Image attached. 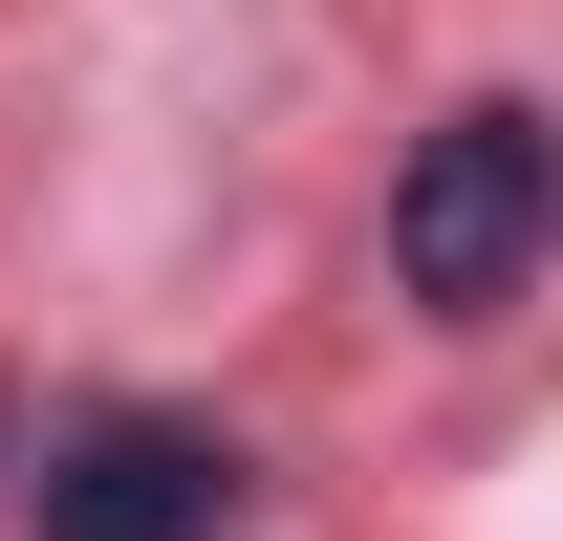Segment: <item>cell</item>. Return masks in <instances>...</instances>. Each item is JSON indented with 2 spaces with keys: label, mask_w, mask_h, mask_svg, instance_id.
Instances as JSON below:
<instances>
[{
  "label": "cell",
  "mask_w": 563,
  "mask_h": 541,
  "mask_svg": "<svg viewBox=\"0 0 563 541\" xmlns=\"http://www.w3.org/2000/svg\"><path fill=\"white\" fill-rule=\"evenodd\" d=\"M542 239H563V131L520 87H477V109L390 174V281H412L433 325H498V303L542 281Z\"/></svg>",
  "instance_id": "obj_1"
},
{
  "label": "cell",
  "mask_w": 563,
  "mask_h": 541,
  "mask_svg": "<svg viewBox=\"0 0 563 541\" xmlns=\"http://www.w3.org/2000/svg\"><path fill=\"white\" fill-rule=\"evenodd\" d=\"M22 498H44V541H239V455L174 411H66Z\"/></svg>",
  "instance_id": "obj_2"
}]
</instances>
